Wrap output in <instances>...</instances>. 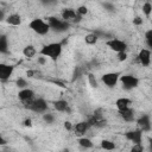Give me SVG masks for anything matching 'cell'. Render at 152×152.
Returning <instances> with one entry per match:
<instances>
[{
    "instance_id": "1",
    "label": "cell",
    "mask_w": 152,
    "mask_h": 152,
    "mask_svg": "<svg viewBox=\"0 0 152 152\" xmlns=\"http://www.w3.org/2000/svg\"><path fill=\"white\" fill-rule=\"evenodd\" d=\"M62 48H63V43H50L40 49L39 55L49 57L52 61H57V58L62 53Z\"/></svg>"
},
{
    "instance_id": "4",
    "label": "cell",
    "mask_w": 152,
    "mask_h": 152,
    "mask_svg": "<svg viewBox=\"0 0 152 152\" xmlns=\"http://www.w3.org/2000/svg\"><path fill=\"white\" fill-rule=\"evenodd\" d=\"M48 23H49L50 27L56 32H64L69 28V23L68 21H65L63 19H58L56 17H49Z\"/></svg>"
},
{
    "instance_id": "40",
    "label": "cell",
    "mask_w": 152,
    "mask_h": 152,
    "mask_svg": "<svg viewBox=\"0 0 152 152\" xmlns=\"http://www.w3.org/2000/svg\"><path fill=\"white\" fill-rule=\"evenodd\" d=\"M148 141H150V150L152 151V138H150V139H148Z\"/></svg>"
},
{
    "instance_id": "38",
    "label": "cell",
    "mask_w": 152,
    "mask_h": 152,
    "mask_svg": "<svg viewBox=\"0 0 152 152\" xmlns=\"http://www.w3.org/2000/svg\"><path fill=\"white\" fill-rule=\"evenodd\" d=\"M146 44L148 45V48L152 49V39H146Z\"/></svg>"
},
{
    "instance_id": "8",
    "label": "cell",
    "mask_w": 152,
    "mask_h": 152,
    "mask_svg": "<svg viewBox=\"0 0 152 152\" xmlns=\"http://www.w3.org/2000/svg\"><path fill=\"white\" fill-rule=\"evenodd\" d=\"M125 137H126L127 140H129L134 144H139L142 140V131L140 128L134 129V131H128V132L125 133Z\"/></svg>"
},
{
    "instance_id": "29",
    "label": "cell",
    "mask_w": 152,
    "mask_h": 152,
    "mask_svg": "<svg viewBox=\"0 0 152 152\" xmlns=\"http://www.w3.org/2000/svg\"><path fill=\"white\" fill-rule=\"evenodd\" d=\"M133 152H142L144 151V146L141 145V142H139V144H134L133 146H132V148H131Z\"/></svg>"
},
{
    "instance_id": "30",
    "label": "cell",
    "mask_w": 152,
    "mask_h": 152,
    "mask_svg": "<svg viewBox=\"0 0 152 152\" xmlns=\"http://www.w3.org/2000/svg\"><path fill=\"white\" fill-rule=\"evenodd\" d=\"M118 59L119 62H124L127 59V52L126 51H121V52H118Z\"/></svg>"
},
{
    "instance_id": "17",
    "label": "cell",
    "mask_w": 152,
    "mask_h": 152,
    "mask_svg": "<svg viewBox=\"0 0 152 152\" xmlns=\"http://www.w3.org/2000/svg\"><path fill=\"white\" fill-rule=\"evenodd\" d=\"M6 21H7L8 25L18 26V25H20V23H21V17H20L19 14H17V13H13V14H10V15L7 17Z\"/></svg>"
},
{
    "instance_id": "13",
    "label": "cell",
    "mask_w": 152,
    "mask_h": 152,
    "mask_svg": "<svg viewBox=\"0 0 152 152\" xmlns=\"http://www.w3.org/2000/svg\"><path fill=\"white\" fill-rule=\"evenodd\" d=\"M89 127H90V124L88 121H80V122H77L75 125L74 131H75V133L77 135H82V134H84L89 129Z\"/></svg>"
},
{
    "instance_id": "31",
    "label": "cell",
    "mask_w": 152,
    "mask_h": 152,
    "mask_svg": "<svg viewBox=\"0 0 152 152\" xmlns=\"http://www.w3.org/2000/svg\"><path fill=\"white\" fill-rule=\"evenodd\" d=\"M76 12H77L78 14H81V15H84V14L88 13V8H87V6H80V7L76 10Z\"/></svg>"
},
{
    "instance_id": "16",
    "label": "cell",
    "mask_w": 152,
    "mask_h": 152,
    "mask_svg": "<svg viewBox=\"0 0 152 152\" xmlns=\"http://www.w3.org/2000/svg\"><path fill=\"white\" fill-rule=\"evenodd\" d=\"M132 104V101L127 97H120L115 101V106L118 108V110H122V109H126L128 107H131Z\"/></svg>"
},
{
    "instance_id": "27",
    "label": "cell",
    "mask_w": 152,
    "mask_h": 152,
    "mask_svg": "<svg viewBox=\"0 0 152 152\" xmlns=\"http://www.w3.org/2000/svg\"><path fill=\"white\" fill-rule=\"evenodd\" d=\"M43 119H44V121L48 122V124H52L53 120H55V118H53V115H52L51 113H44V114H43Z\"/></svg>"
},
{
    "instance_id": "6",
    "label": "cell",
    "mask_w": 152,
    "mask_h": 152,
    "mask_svg": "<svg viewBox=\"0 0 152 152\" xmlns=\"http://www.w3.org/2000/svg\"><path fill=\"white\" fill-rule=\"evenodd\" d=\"M120 80V74L119 72H106L101 76V81L108 87V88H113L116 86L118 81Z\"/></svg>"
},
{
    "instance_id": "5",
    "label": "cell",
    "mask_w": 152,
    "mask_h": 152,
    "mask_svg": "<svg viewBox=\"0 0 152 152\" xmlns=\"http://www.w3.org/2000/svg\"><path fill=\"white\" fill-rule=\"evenodd\" d=\"M120 82H121L122 88H124L125 90L134 89V88H137V87H138V84H139V80H138L135 76L131 75V74L120 76Z\"/></svg>"
},
{
    "instance_id": "14",
    "label": "cell",
    "mask_w": 152,
    "mask_h": 152,
    "mask_svg": "<svg viewBox=\"0 0 152 152\" xmlns=\"http://www.w3.org/2000/svg\"><path fill=\"white\" fill-rule=\"evenodd\" d=\"M77 17V12L72 8H64L62 11V19L65 21H70V20H75V18Z\"/></svg>"
},
{
    "instance_id": "10",
    "label": "cell",
    "mask_w": 152,
    "mask_h": 152,
    "mask_svg": "<svg viewBox=\"0 0 152 152\" xmlns=\"http://www.w3.org/2000/svg\"><path fill=\"white\" fill-rule=\"evenodd\" d=\"M138 61L144 66L150 65V63H151V51L147 50V49H141L138 53Z\"/></svg>"
},
{
    "instance_id": "18",
    "label": "cell",
    "mask_w": 152,
    "mask_h": 152,
    "mask_svg": "<svg viewBox=\"0 0 152 152\" xmlns=\"http://www.w3.org/2000/svg\"><path fill=\"white\" fill-rule=\"evenodd\" d=\"M53 107L58 112H66L69 104H68V102L65 100H57V101L53 102Z\"/></svg>"
},
{
    "instance_id": "39",
    "label": "cell",
    "mask_w": 152,
    "mask_h": 152,
    "mask_svg": "<svg viewBox=\"0 0 152 152\" xmlns=\"http://www.w3.org/2000/svg\"><path fill=\"white\" fill-rule=\"evenodd\" d=\"M5 144H6V140L1 138V139H0V145H5Z\"/></svg>"
},
{
    "instance_id": "24",
    "label": "cell",
    "mask_w": 152,
    "mask_h": 152,
    "mask_svg": "<svg viewBox=\"0 0 152 152\" xmlns=\"http://www.w3.org/2000/svg\"><path fill=\"white\" fill-rule=\"evenodd\" d=\"M87 77H88V82H89V84H90V86H91L93 88H97V87H99L97 80H96V77L94 76V74L89 72V74L87 75Z\"/></svg>"
},
{
    "instance_id": "9",
    "label": "cell",
    "mask_w": 152,
    "mask_h": 152,
    "mask_svg": "<svg viewBox=\"0 0 152 152\" xmlns=\"http://www.w3.org/2000/svg\"><path fill=\"white\" fill-rule=\"evenodd\" d=\"M14 70L13 65H8V64H0V80L2 82L10 80V77L12 76Z\"/></svg>"
},
{
    "instance_id": "37",
    "label": "cell",
    "mask_w": 152,
    "mask_h": 152,
    "mask_svg": "<svg viewBox=\"0 0 152 152\" xmlns=\"http://www.w3.org/2000/svg\"><path fill=\"white\" fill-rule=\"evenodd\" d=\"M104 7H106L108 11H114V6H112L110 4H104Z\"/></svg>"
},
{
    "instance_id": "3",
    "label": "cell",
    "mask_w": 152,
    "mask_h": 152,
    "mask_svg": "<svg viewBox=\"0 0 152 152\" xmlns=\"http://www.w3.org/2000/svg\"><path fill=\"white\" fill-rule=\"evenodd\" d=\"M30 28H31L33 32H36L37 34H40V36H45V34L51 30L49 23H48V21H44L43 19H39V18L33 19V20L30 23Z\"/></svg>"
},
{
    "instance_id": "28",
    "label": "cell",
    "mask_w": 152,
    "mask_h": 152,
    "mask_svg": "<svg viewBox=\"0 0 152 152\" xmlns=\"http://www.w3.org/2000/svg\"><path fill=\"white\" fill-rule=\"evenodd\" d=\"M39 1L45 7H51V6H55L57 4V0H39Z\"/></svg>"
},
{
    "instance_id": "22",
    "label": "cell",
    "mask_w": 152,
    "mask_h": 152,
    "mask_svg": "<svg viewBox=\"0 0 152 152\" xmlns=\"http://www.w3.org/2000/svg\"><path fill=\"white\" fill-rule=\"evenodd\" d=\"M101 147L103 148V150H114L115 148V144L113 142V141H110V140H107V139H104V140H102L101 141Z\"/></svg>"
},
{
    "instance_id": "19",
    "label": "cell",
    "mask_w": 152,
    "mask_h": 152,
    "mask_svg": "<svg viewBox=\"0 0 152 152\" xmlns=\"http://www.w3.org/2000/svg\"><path fill=\"white\" fill-rule=\"evenodd\" d=\"M23 53H24V56H25L26 58H32V57L36 56L37 50H36V48H34L33 45H26V46L24 48V50H23Z\"/></svg>"
},
{
    "instance_id": "35",
    "label": "cell",
    "mask_w": 152,
    "mask_h": 152,
    "mask_svg": "<svg viewBox=\"0 0 152 152\" xmlns=\"http://www.w3.org/2000/svg\"><path fill=\"white\" fill-rule=\"evenodd\" d=\"M145 38H146V39H152V28L148 30V31L145 33Z\"/></svg>"
},
{
    "instance_id": "26",
    "label": "cell",
    "mask_w": 152,
    "mask_h": 152,
    "mask_svg": "<svg viewBox=\"0 0 152 152\" xmlns=\"http://www.w3.org/2000/svg\"><path fill=\"white\" fill-rule=\"evenodd\" d=\"M15 86H17L18 88L23 89V88H26V87H27V82H26V80L19 77V78H17V81H15Z\"/></svg>"
},
{
    "instance_id": "34",
    "label": "cell",
    "mask_w": 152,
    "mask_h": 152,
    "mask_svg": "<svg viewBox=\"0 0 152 152\" xmlns=\"http://www.w3.org/2000/svg\"><path fill=\"white\" fill-rule=\"evenodd\" d=\"M24 126H25V127H31V126H32L31 119H25V120H24Z\"/></svg>"
},
{
    "instance_id": "15",
    "label": "cell",
    "mask_w": 152,
    "mask_h": 152,
    "mask_svg": "<svg viewBox=\"0 0 152 152\" xmlns=\"http://www.w3.org/2000/svg\"><path fill=\"white\" fill-rule=\"evenodd\" d=\"M119 114H120V116H121L125 121L131 122V121L134 120V112H133V109H132L131 107H128V108H126V109H122V110H119Z\"/></svg>"
},
{
    "instance_id": "11",
    "label": "cell",
    "mask_w": 152,
    "mask_h": 152,
    "mask_svg": "<svg viewBox=\"0 0 152 152\" xmlns=\"http://www.w3.org/2000/svg\"><path fill=\"white\" fill-rule=\"evenodd\" d=\"M138 124V127L142 131V132H146V131H150L151 129V122H150V118L148 115H142L138 119L137 121Z\"/></svg>"
},
{
    "instance_id": "21",
    "label": "cell",
    "mask_w": 152,
    "mask_h": 152,
    "mask_svg": "<svg viewBox=\"0 0 152 152\" xmlns=\"http://www.w3.org/2000/svg\"><path fill=\"white\" fill-rule=\"evenodd\" d=\"M78 144H80V146H82V147H84V148H90V147H93L91 140H90L89 138H86V137L80 138V139H78Z\"/></svg>"
},
{
    "instance_id": "2",
    "label": "cell",
    "mask_w": 152,
    "mask_h": 152,
    "mask_svg": "<svg viewBox=\"0 0 152 152\" xmlns=\"http://www.w3.org/2000/svg\"><path fill=\"white\" fill-rule=\"evenodd\" d=\"M24 107L26 109L33 110L36 113H45L48 109V103L44 99H37V100H27L24 102Z\"/></svg>"
},
{
    "instance_id": "33",
    "label": "cell",
    "mask_w": 152,
    "mask_h": 152,
    "mask_svg": "<svg viewBox=\"0 0 152 152\" xmlns=\"http://www.w3.org/2000/svg\"><path fill=\"white\" fill-rule=\"evenodd\" d=\"M64 128H65L66 131H70V129L72 128L71 122H70V121H65V122H64Z\"/></svg>"
},
{
    "instance_id": "25",
    "label": "cell",
    "mask_w": 152,
    "mask_h": 152,
    "mask_svg": "<svg viewBox=\"0 0 152 152\" xmlns=\"http://www.w3.org/2000/svg\"><path fill=\"white\" fill-rule=\"evenodd\" d=\"M0 51L2 53L7 52V39H6V37L4 34L0 37Z\"/></svg>"
},
{
    "instance_id": "7",
    "label": "cell",
    "mask_w": 152,
    "mask_h": 152,
    "mask_svg": "<svg viewBox=\"0 0 152 152\" xmlns=\"http://www.w3.org/2000/svg\"><path fill=\"white\" fill-rule=\"evenodd\" d=\"M106 45L109 49H112L113 51H115V52L126 51V49H127V44L124 40H120V39H116V38H112V39L107 40L106 42Z\"/></svg>"
},
{
    "instance_id": "32",
    "label": "cell",
    "mask_w": 152,
    "mask_h": 152,
    "mask_svg": "<svg viewBox=\"0 0 152 152\" xmlns=\"http://www.w3.org/2000/svg\"><path fill=\"white\" fill-rule=\"evenodd\" d=\"M133 24L139 26V25H142V18L141 17H134L133 18Z\"/></svg>"
},
{
    "instance_id": "23",
    "label": "cell",
    "mask_w": 152,
    "mask_h": 152,
    "mask_svg": "<svg viewBox=\"0 0 152 152\" xmlns=\"http://www.w3.org/2000/svg\"><path fill=\"white\" fill-rule=\"evenodd\" d=\"M142 13L145 14V17H150L152 13V4L151 2H145L142 5Z\"/></svg>"
},
{
    "instance_id": "36",
    "label": "cell",
    "mask_w": 152,
    "mask_h": 152,
    "mask_svg": "<svg viewBox=\"0 0 152 152\" xmlns=\"http://www.w3.org/2000/svg\"><path fill=\"white\" fill-rule=\"evenodd\" d=\"M38 63L39 64H44L45 63V56H42L40 55V57H38Z\"/></svg>"
},
{
    "instance_id": "20",
    "label": "cell",
    "mask_w": 152,
    "mask_h": 152,
    "mask_svg": "<svg viewBox=\"0 0 152 152\" xmlns=\"http://www.w3.org/2000/svg\"><path fill=\"white\" fill-rule=\"evenodd\" d=\"M97 39H99V37H97L96 33H88V34L84 37V42H86L88 45H94V44H96Z\"/></svg>"
},
{
    "instance_id": "12",
    "label": "cell",
    "mask_w": 152,
    "mask_h": 152,
    "mask_svg": "<svg viewBox=\"0 0 152 152\" xmlns=\"http://www.w3.org/2000/svg\"><path fill=\"white\" fill-rule=\"evenodd\" d=\"M33 96H34V91H33L32 89H28V88H23V89H20L19 93H18V97H19V100L23 101V102L33 99Z\"/></svg>"
}]
</instances>
